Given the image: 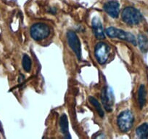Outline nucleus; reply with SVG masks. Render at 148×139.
<instances>
[{
	"mask_svg": "<svg viewBox=\"0 0 148 139\" xmlns=\"http://www.w3.org/2000/svg\"><path fill=\"white\" fill-rule=\"evenodd\" d=\"M121 18L125 24L129 26H136L143 21L144 17L136 8L127 7L122 11Z\"/></svg>",
	"mask_w": 148,
	"mask_h": 139,
	"instance_id": "f257e3e1",
	"label": "nucleus"
},
{
	"mask_svg": "<svg viewBox=\"0 0 148 139\" xmlns=\"http://www.w3.org/2000/svg\"><path fill=\"white\" fill-rule=\"evenodd\" d=\"M105 33L110 38H117L119 39L125 40L135 46L137 44V41L134 36L131 33L124 31L123 30L119 29L115 27H109L105 30Z\"/></svg>",
	"mask_w": 148,
	"mask_h": 139,
	"instance_id": "f03ea898",
	"label": "nucleus"
},
{
	"mask_svg": "<svg viewBox=\"0 0 148 139\" xmlns=\"http://www.w3.org/2000/svg\"><path fill=\"white\" fill-rule=\"evenodd\" d=\"M30 34L33 39L35 41H42L46 39L50 34V28L43 23L35 24L31 27Z\"/></svg>",
	"mask_w": 148,
	"mask_h": 139,
	"instance_id": "7ed1b4c3",
	"label": "nucleus"
},
{
	"mask_svg": "<svg viewBox=\"0 0 148 139\" xmlns=\"http://www.w3.org/2000/svg\"><path fill=\"white\" fill-rule=\"evenodd\" d=\"M134 121V118L132 111L129 110L123 111L119 114L117 119V124L119 130L123 133H127L132 129Z\"/></svg>",
	"mask_w": 148,
	"mask_h": 139,
	"instance_id": "20e7f679",
	"label": "nucleus"
},
{
	"mask_svg": "<svg viewBox=\"0 0 148 139\" xmlns=\"http://www.w3.org/2000/svg\"><path fill=\"white\" fill-rule=\"evenodd\" d=\"M110 55V47L105 42H99L95 48V56L100 65L108 61Z\"/></svg>",
	"mask_w": 148,
	"mask_h": 139,
	"instance_id": "39448f33",
	"label": "nucleus"
},
{
	"mask_svg": "<svg viewBox=\"0 0 148 139\" xmlns=\"http://www.w3.org/2000/svg\"><path fill=\"white\" fill-rule=\"evenodd\" d=\"M67 40L68 44L70 46L74 53L76 54L78 59L82 58V46H81L80 40L76 34L73 31H69L67 33Z\"/></svg>",
	"mask_w": 148,
	"mask_h": 139,
	"instance_id": "423d86ee",
	"label": "nucleus"
},
{
	"mask_svg": "<svg viewBox=\"0 0 148 139\" xmlns=\"http://www.w3.org/2000/svg\"><path fill=\"white\" fill-rule=\"evenodd\" d=\"M101 100L103 104L104 108L107 111H111L113 110V104H114V96L113 93L109 87H105L102 88L101 93Z\"/></svg>",
	"mask_w": 148,
	"mask_h": 139,
	"instance_id": "0eeeda50",
	"label": "nucleus"
},
{
	"mask_svg": "<svg viewBox=\"0 0 148 139\" xmlns=\"http://www.w3.org/2000/svg\"><path fill=\"white\" fill-rule=\"evenodd\" d=\"M103 9L113 18H118L120 13V4L116 0H110L104 5Z\"/></svg>",
	"mask_w": 148,
	"mask_h": 139,
	"instance_id": "6e6552de",
	"label": "nucleus"
},
{
	"mask_svg": "<svg viewBox=\"0 0 148 139\" xmlns=\"http://www.w3.org/2000/svg\"><path fill=\"white\" fill-rule=\"evenodd\" d=\"M92 27L95 37L97 39L102 40L105 39V31L102 27V23L98 18H94L92 21Z\"/></svg>",
	"mask_w": 148,
	"mask_h": 139,
	"instance_id": "1a4fd4ad",
	"label": "nucleus"
},
{
	"mask_svg": "<svg viewBox=\"0 0 148 139\" xmlns=\"http://www.w3.org/2000/svg\"><path fill=\"white\" fill-rule=\"evenodd\" d=\"M60 127L62 133L63 134L65 138H71L68 129V120L66 114H63L60 118Z\"/></svg>",
	"mask_w": 148,
	"mask_h": 139,
	"instance_id": "9d476101",
	"label": "nucleus"
},
{
	"mask_svg": "<svg viewBox=\"0 0 148 139\" xmlns=\"http://www.w3.org/2000/svg\"><path fill=\"white\" fill-rule=\"evenodd\" d=\"M137 44L142 53L148 52V38L143 34H139L137 38Z\"/></svg>",
	"mask_w": 148,
	"mask_h": 139,
	"instance_id": "9b49d317",
	"label": "nucleus"
},
{
	"mask_svg": "<svg viewBox=\"0 0 148 139\" xmlns=\"http://www.w3.org/2000/svg\"><path fill=\"white\" fill-rule=\"evenodd\" d=\"M146 96L147 92L145 89V86L144 84H141L138 90V103L139 104L140 109H142L146 104Z\"/></svg>",
	"mask_w": 148,
	"mask_h": 139,
	"instance_id": "f8f14e48",
	"label": "nucleus"
},
{
	"mask_svg": "<svg viewBox=\"0 0 148 139\" xmlns=\"http://www.w3.org/2000/svg\"><path fill=\"white\" fill-rule=\"evenodd\" d=\"M136 134L138 138L146 139L148 138V123H143L136 129Z\"/></svg>",
	"mask_w": 148,
	"mask_h": 139,
	"instance_id": "ddd939ff",
	"label": "nucleus"
},
{
	"mask_svg": "<svg viewBox=\"0 0 148 139\" xmlns=\"http://www.w3.org/2000/svg\"><path fill=\"white\" fill-rule=\"evenodd\" d=\"M89 102L91 103V104H92V105L95 107V109H96V111H97L98 114L99 115V117H102H102H104V116H105V113H104L103 109H102V107L101 106V105H100V104H99V101H98L96 98H94V97H92V96L89 97Z\"/></svg>",
	"mask_w": 148,
	"mask_h": 139,
	"instance_id": "4468645a",
	"label": "nucleus"
},
{
	"mask_svg": "<svg viewBox=\"0 0 148 139\" xmlns=\"http://www.w3.org/2000/svg\"><path fill=\"white\" fill-rule=\"evenodd\" d=\"M22 65L23 68L25 70L26 72H30L31 69V60L30 58V57L28 56L26 54H24L23 56V60H22Z\"/></svg>",
	"mask_w": 148,
	"mask_h": 139,
	"instance_id": "2eb2a0df",
	"label": "nucleus"
}]
</instances>
